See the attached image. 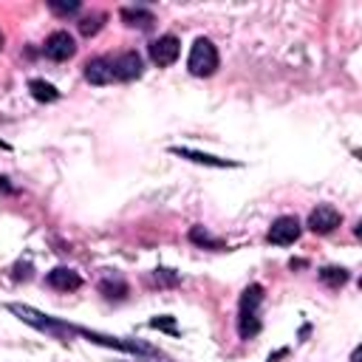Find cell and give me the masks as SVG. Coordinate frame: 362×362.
I'll return each mask as SVG.
<instances>
[{"mask_svg": "<svg viewBox=\"0 0 362 362\" xmlns=\"http://www.w3.org/2000/svg\"><path fill=\"white\" fill-rule=\"evenodd\" d=\"M260 303H263V286L260 283L246 286L243 294H240V311H238V334H240V339H252L260 331V317H257Z\"/></svg>", "mask_w": 362, "mask_h": 362, "instance_id": "obj_1", "label": "cell"}, {"mask_svg": "<svg viewBox=\"0 0 362 362\" xmlns=\"http://www.w3.org/2000/svg\"><path fill=\"white\" fill-rule=\"evenodd\" d=\"M218 48L212 40L206 37H198L189 48V57H187V68L192 76H212L218 71Z\"/></svg>", "mask_w": 362, "mask_h": 362, "instance_id": "obj_2", "label": "cell"}, {"mask_svg": "<svg viewBox=\"0 0 362 362\" xmlns=\"http://www.w3.org/2000/svg\"><path fill=\"white\" fill-rule=\"evenodd\" d=\"M300 232H303V226H300V221L294 215H280V218L272 221V226L266 232V240L274 243V246H288V243H294L300 238Z\"/></svg>", "mask_w": 362, "mask_h": 362, "instance_id": "obj_3", "label": "cell"}, {"mask_svg": "<svg viewBox=\"0 0 362 362\" xmlns=\"http://www.w3.org/2000/svg\"><path fill=\"white\" fill-rule=\"evenodd\" d=\"M42 54H45L48 59H54V62H65V59H71V57L76 54V42H74V37H71L68 31H51V34L45 37Z\"/></svg>", "mask_w": 362, "mask_h": 362, "instance_id": "obj_4", "label": "cell"}, {"mask_svg": "<svg viewBox=\"0 0 362 362\" xmlns=\"http://www.w3.org/2000/svg\"><path fill=\"white\" fill-rule=\"evenodd\" d=\"M181 54V42L175 34H161L158 40L150 42V59L158 65V68H170Z\"/></svg>", "mask_w": 362, "mask_h": 362, "instance_id": "obj_5", "label": "cell"}, {"mask_svg": "<svg viewBox=\"0 0 362 362\" xmlns=\"http://www.w3.org/2000/svg\"><path fill=\"white\" fill-rule=\"evenodd\" d=\"M339 223H342V215H339V209L331 206V204H320V206L311 209V215H308V229L317 232V235H328V232H334Z\"/></svg>", "mask_w": 362, "mask_h": 362, "instance_id": "obj_6", "label": "cell"}, {"mask_svg": "<svg viewBox=\"0 0 362 362\" xmlns=\"http://www.w3.org/2000/svg\"><path fill=\"white\" fill-rule=\"evenodd\" d=\"M113 59V76L119 82H130V79H139L141 76V57L136 51H122Z\"/></svg>", "mask_w": 362, "mask_h": 362, "instance_id": "obj_7", "label": "cell"}, {"mask_svg": "<svg viewBox=\"0 0 362 362\" xmlns=\"http://www.w3.org/2000/svg\"><path fill=\"white\" fill-rule=\"evenodd\" d=\"M85 79L90 85H110L113 76V59L110 57H93L85 62Z\"/></svg>", "mask_w": 362, "mask_h": 362, "instance_id": "obj_8", "label": "cell"}, {"mask_svg": "<svg viewBox=\"0 0 362 362\" xmlns=\"http://www.w3.org/2000/svg\"><path fill=\"white\" fill-rule=\"evenodd\" d=\"M45 283H48L51 288H57V291H74V288L82 286V277H79L74 269H68V266H57V269L48 272Z\"/></svg>", "mask_w": 362, "mask_h": 362, "instance_id": "obj_9", "label": "cell"}, {"mask_svg": "<svg viewBox=\"0 0 362 362\" xmlns=\"http://www.w3.org/2000/svg\"><path fill=\"white\" fill-rule=\"evenodd\" d=\"M119 17H122L127 25H139V28H150V25L156 23L153 11L144 8V6H124V8L119 11Z\"/></svg>", "mask_w": 362, "mask_h": 362, "instance_id": "obj_10", "label": "cell"}, {"mask_svg": "<svg viewBox=\"0 0 362 362\" xmlns=\"http://www.w3.org/2000/svg\"><path fill=\"white\" fill-rule=\"evenodd\" d=\"M173 156H181V158H189L195 164H209V167H238L235 161H226V158H215V156H206V153H198V150H187V147H170Z\"/></svg>", "mask_w": 362, "mask_h": 362, "instance_id": "obj_11", "label": "cell"}, {"mask_svg": "<svg viewBox=\"0 0 362 362\" xmlns=\"http://www.w3.org/2000/svg\"><path fill=\"white\" fill-rule=\"evenodd\" d=\"M28 90H31V96L37 102H57L59 99V90L51 82H45V79H31L28 82Z\"/></svg>", "mask_w": 362, "mask_h": 362, "instance_id": "obj_12", "label": "cell"}, {"mask_svg": "<svg viewBox=\"0 0 362 362\" xmlns=\"http://www.w3.org/2000/svg\"><path fill=\"white\" fill-rule=\"evenodd\" d=\"M348 269H342V266H325L322 272H320V280L325 283V286H331V288H339V286H345L348 283Z\"/></svg>", "mask_w": 362, "mask_h": 362, "instance_id": "obj_13", "label": "cell"}, {"mask_svg": "<svg viewBox=\"0 0 362 362\" xmlns=\"http://www.w3.org/2000/svg\"><path fill=\"white\" fill-rule=\"evenodd\" d=\"M189 240L198 243V246H206V249H221V246H223V240H221V238H212L204 226H192V229H189Z\"/></svg>", "mask_w": 362, "mask_h": 362, "instance_id": "obj_14", "label": "cell"}, {"mask_svg": "<svg viewBox=\"0 0 362 362\" xmlns=\"http://www.w3.org/2000/svg\"><path fill=\"white\" fill-rule=\"evenodd\" d=\"M102 23H105V14H102V11H93L90 17H82V20H79V31H82L85 37H93V34L102 28Z\"/></svg>", "mask_w": 362, "mask_h": 362, "instance_id": "obj_15", "label": "cell"}, {"mask_svg": "<svg viewBox=\"0 0 362 362\" xmlns=\"http://www.w3.org/2000/svg\"><path fill=\"white\" fill-rule=\"evenodd\" d=\"M51 6V11H57V14H74V11H79V0H71V3H57V0H51L48 3Z\"/></svg>", "mask_w": 362, "mask_h": 362, "instance_id": "obj_16", "label": "cell"}, {"mask_svg": "<svg viewBox=\"0 0 362 362\" xmlns=\"http://www.w3.org/2000/svg\"><path fill=\"white\" fill-rule=\"evenodd\" d=\"M150 328H161V331H170V334H175V331H178L173 317H156V320H150Z\"/></svg>", "mask_w": 362, "mask_h": 362, "instance_id": "obj_17", "label": "cell"}, {"mask_svg": "<svg viewBox=\"0 0 362 362\" xmlns=\"http://www.w3.org/2000/svg\"><path fill=\"white\" fill-rule=\"evenodd\" d=\"M99 288H102V291H105V297H110V294H113V288H116V291H119V294H124V291H127V286H124V283H122V280H116V283H110V280H105V283H102V286H99Z\"/></svg>", "mask_w": 362, "mask_h": 362, "instance_id": "obj_18", "label": "cell"}, {"mask_svg": "<svg viewBox=\"0 0 362 362\" xmlns=\"http://www.w3.org/2000/svg\"><path fill=\"white\" fill-rule=\"evenodd\" d=\"M0 48H3V34H0Z\"/></svg>", "mask_w": 362, "mask_h": 362, "instance_id": "obj_19", "label": "cell"}]
</instances>
